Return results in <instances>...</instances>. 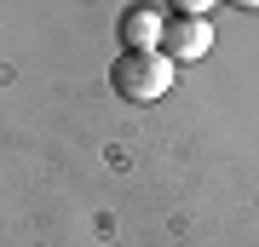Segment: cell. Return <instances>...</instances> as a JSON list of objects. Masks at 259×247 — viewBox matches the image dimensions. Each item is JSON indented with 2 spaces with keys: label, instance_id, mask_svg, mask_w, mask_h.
<instances>
[{
  "label": "cell",
  "instance_id": "1",
  "mask_svg": "<svg viewBox=\"0 0 259 247\" xmlns=\"http://www.w3.org/2000/svg\"><path fill=\"white\" fill-rule=\"evenodd\" d=\"M110 86L127 104H156L173 86V58L167 52H121V64L110 69Z\"/></svg>",
  "mask_w": 259,
  "mask_h": 247
},
{
  "label": "cell",
  "instance_id": "2",
  "mask_svg": "<svg viewBox=\"0 0 259 247\" xmlns=\"http://www.w3.org/2000/svg\"><path fill=\"white\" fill-rule=\"evenodd\" d=\"M161 52L173 58V64H196V58H207V52H213V23H207V18H167Z\"/></svg>",
  "mask_w": 259,
  "mask_h": 247
},
{
  "label": "cell",
  "instance_id": "3",
  "mask_svg": "<svg viewBox=\"0 0 259 247\" xmlns=\"http://www.w3.org/2000/svg\"><path fill=\"white\" fill-rule=\"evenodd\" d=\"M161 29H167L161 12L133 6L127 18H121V40H127V52H156V46H161Z\"/></svg>",
  "mask_w": 259,
  "mask_h": 247
},
{
  "label": "cell",
  "instance_id": "4",
  "mask_svg": "<svg viewBox=\"0 0 259 247\" xmlns=\"http://www.w3.org/2000/svg\"><path fill=\"white\" fill-rule=\"evenodd\" d=\"M167 6H173V18H207L213 0H167Z\"/></svg>",
  "mask_w": 259,
  "mask_h": 247
},
{
  "label": "cell",
  "instance_id": "5",
  "mask_svg": "<svg viewBox=\"0 0 259 247\" xmlns=\"http://www.w3.org/2000/svg\"><path fill=\"white\" fill-rule=\"evenodd\" d=\"M225 6H236V12H259V0H225Z\"/></svg>",
  "mask_w": 259,
  "mask_h": 247
}]
</instances>
